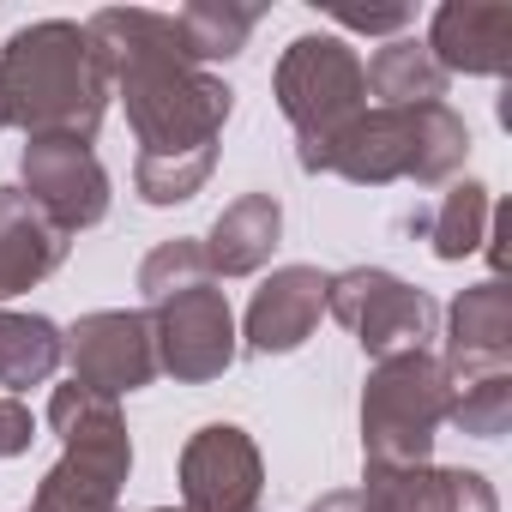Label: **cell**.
Wrapping results in <instances>:
<instances>
[{
    "label": "cell",
    "mask_w": 512,
    "mask_h": 512,
    "mask_svg": "<svg viewBox=\"0 0 512 512\" xmlns=\"http://www.w3.org/2000/svg\"><path fill=\"white\" fill-rule=\"evenodd\" d=\"M55 368H61V326L43 314L0 308V386L25 392V386L55 380Z\"/></svg>",
    "instance_id": "cell-19"
},
{
    "label": "cell",
    "mask_w": 512,
    "mask_h": 512,
    "mask_svg": "<svg viewBox=\"0 0 512 512\" xmlns=\"http://www.w3.org/2000/svg\"><path fill=\"white\" fill-rule=\"evenodd\" d=\"M61 260H67V235L19 187H0V302L37 290Z\"/></svg>",
    "instance_id": "cell-16"
},
{
    "label": "cell",
    "mask_w": 512,
    "mask_h": 512,
    "mask_svg": "<svg viewBox=\"0 0 512 512\" xmlns=\"http://www.w3.org/2000/svg\"><path fill=\"white\" fill-rule=\"evenodd\" d=\"M193 284H211V266H205V247L193 235H175V241H157L145 253V266H139V296L145 308L163 302V296H181Z\"/></svg>",
    "instance_id": "cell-23"
},
{
    "label": "cell",
    "mask_w": 512,
    "mask_h": 512,
    "mask_svg": "<svg viewBox=\"0 0 512 512\" xmlns=\"http://www.w3.org/2000/svg\"><path fill=\"white\" fill-rule=\"evenodd\" d=\"M488 217H494V199L482 181H458L440 211L428 217V241H434V260H470V253L488 241Z\"/></svg>",
    "instance_id": "cell-22"
},
{
    "label": "cell",
    "mask_w": 512,
    "mask_h": 512,
    "mask_svg": "<svg viewBox=\"0 0 512 512\" xmlns=\"http://www.w3.org/2000/svg\"><path fill=\"white\" fill-rule=\"evenodd\" d=\"M278 235H284V205L272 193H241L217 211V223L199 247H205L211 278H253L272 260Z\"/></svg>",
    "instance_id": "cell-17"
},
{
    "label": "cell",
    "mask_w": 512,
    "mask_h": 512,
    "mask_svg": "<svg viewBox=\"0 0 512 512\" xmlns=\"http://www.w3.org/2000/svg\"><path fill=\"white\" fill-rule=\"evenodd\" d=\"M85 43L109 79V97L127 103V127L139 139L133 193L145 205H187L217 169V139L235 91L187 61L175 13L103 7L91 13Z\"/></svg>",
    "instance_id": "cell-1"
},
{
    "label": "cell",
    "mask_w": 512,
    "mask_h": 512,
    "mask_svg": "<svg viewBox=\"0 0 512 512\" xmlns=\"http://www.w3.org/2000/svg\"><path fill=\"white\" fill-rule=\"evenodd\" d=\"M464 157H470L464 115H452L446 103H416V109H362L302 169L308 175H344L356 187H386V181L440 187L464 169Z\"/></svg>",
    "instance_id": "cell-3"
},
{
    "label": "cell",
    "mask_w": 512,
    "mask_h": 512,
    "mask_svg": "<svg viewBox=\"0 0 512 512\" xmlns=\"http://www.w3.org/2000/svg\"><path fill=\"white\" fill-rule=\"evenodd\" d=\"M260 25V7H217V0H199V7L175 13V31L187 43V61L211 73V61H235Z\"/></svg>",
    "instance_id": "cell-20"
},
{
    "label": "cell",
    "mask_w": 512,
    "mask_h": 512,
    "mask_svg": "<svg viewBox=\"0 0 512 512\" xmlns=\"http://www.w3.org/2000/svg\"><path fill=\"white\" fill-rule=\"evenodd\" d=\"M440 422H446V368L434 350H404L374 362L362 386V458L374 470L428 464Z\"/></svg>",
    "instance_id": "cell-5"
},
{
    "label": "cell",
    "mask_w": 512,
    "mask_h": 512,
    "mask_svg": "<svg viewBox=\"0 0 512 512\" xmlns=\"http://www.w3.org/2000/svg\"><path fill=\"white\" fill-rule=\"evenodd\" d=\"M428 55L440 73L464 79H500L512 67V7L494 0H446L428 25Z\"/></svg>",
    "instance_id": "cell-13"
},
{
    "label": "cell",
    "mask_w": 512,
    "mask_h": 512,
    "mask_svg": "<svg viewBox=\"0 0 512 512\" xmlns=\"http://www.w3.org/2000/svg\"><path fill=\"white\" fill-rule=\"evenodd\" d=\"M266 464L247 428L205 422L181 446V512H260Z\"/></svg>",
    "instance_id": "cell-11"
},
{
    "label": "cell",
    "mask_w": 512,
    "mask_h": 512,
    "mask_svg": "<svg viewBox=\"0 0 512 512\" xmlns=\"http://www.w3.org/2000/svg\"><path fill=\"white\" fill-rule=\"evenodd\" d=\"M278 109L296 127V157L308 163L314 151H326L362 109H368V79H362V55L344 37H296L272 73Z\"/></svg>",
    "instance_id": "cell-6"
},
{
    "label": "cell",
    "mask_w": 512,
    "mask_h": 512,
    "mask_svg": "<svg viewBox=\"0 0 512 512\" xmlns=\"http://www.w3.org/2000/svg\"><path fill=\"white\" fill-rule=\"evenodd\" d=\"M326 314L362 344V356L386 362V356H404V350H428L434 338V302L380 272V266H350V272H326Z\"/></svg>",
    "instance_id": "cell-7"
},
{
    "label": "cell",
    "mask_w": 512,
    "mask_h": 512,
    "mask_svg": "<svg viewBox=\"0 0 512 512\" xmlns=\"http://www.w3.org/2000/svg\"><path fill=\"white\" fill-rule=\"evenodd\" d=\"M49 428L61 434V464L37 482L31 512H121V482L133 470L121 404L73 380L55 386Z\"/></svg>",
    "instance_id": "cell-4"
},
{
    "label": "cell",
    "mask_w": 512,
    "mask_h": 512,
    "mask_svg": "<svg viewBox=\"0 0 512 512\" xmlns=\"http://www.w3.org/2000/svg\"><path fill=\"white\" fill-rule=\"evenodd\" d=\"M145 512H175V506H145Z\"/></svg>",
    "instance_id": "cell-27"
},
{
    "label": "cell",
    "mask_w": 512,
    "mask_h": 512,
    "mask_svg": "<svg viewBox=\"0 0 512 512\" xmlns=\"http://www.w3.org/2000/svg\"><path fill=\"white\" fill-rule=\"evenodd\" d=\"M326 314V272L320 266H278L247 302V350L253 356H290L314 338Z\"/></svg>",
    "instance_id": "cell-12"
},
{
    "label": "cell",
    "mask_w": 512,
    "mask_h": 512,
    "mask_svg": "<svg viewBox=\"0 0 512 512\" xmlns=\"http://www.w3.org/2000/svg\"><path fill=\"white\" fill-rule=\"evenodd\" d=\"M31 440H37V422H31V410H25L19 398H0V464H7V458H19V452H31Z\"/></svg>",
    "instance_id": "cell-24"
},
{
    "label": "cell",
    "mask_w": 512,
    "mask_h": 512,
    "mask_svg": "<svg viewBox=\"0 0 512 512\" xmlns=\"http://www.w3.org/2000/svg\"><path fill=\"white\" fill-rule=\"evenodd\" d=\"M362 79L380 97V109H416V103H440L446 97V73L428 55V43H416V37H392L386 49H374Z\"/></svg>",
    "instance_id": "cell-18"
},
{
    "label": "cell",
    "mask_w": 512,
    "mask_h": 512,
    "mask_svg": "<svg viewBox=\"0 0 512 512\" xmlns=\"http://www.w3.org/2000/svg\"><path fill=\"white\" fill-rule=\"evenodd\" d=\"M356 494L368 512H500V494L482 470H440V464H410V470L368 464Z\"/></svg>",
    "instance_id": "cell-14"
},
{
    "label": "cell",
    "mask_w": 512,
    "mask_h": 512,
    "mask_svg": "<svg viewBox=\"0 0 512 512\" xmlns=\"http://www.w3.org/2000/svg\"><path fill=\"white\" fill-rule=\"evenodd\" d=\"M0 127H7V103H0Z\"/></svg>",
    "instance_id": "cell-28"
},
{
    "label": "cell",
    "mask_w": 512,
    "mask_h": 512,
    "mask_svg": "<svg viewBox=\"0 0 512 512\" xmlns=\"http://www.w3.org/2000/svg\"><path fill=\"white\" fill-rule=\"evenodd\" d=\"M151 320V344H157V368H169L187 386H205L217 374L235 368L241 344H235V314L229 296L217 284H193L181 296H163L145 308Z\"/></svg>",
    "instance_id": "cell-8"
},
{
    "label": "cell",
    "mask_w": 512,
    "mask_h": 512,
    "mask_svg": "<svg viewBox=\"0 0 512 512\" xmlns=\"http://www.w3.org/2000/svg\"><path fill=\"white\" fill-rule=\"evenodd\" d=\"M338 25H350V31H404V25H410V7H380V13L338 7Z\"/></svg>",
    "instance_id": "cell-25"
},
{
    "label": "cell",
    "mask_w": 512,
    "mask_h": 512,
    "mask_svg": "<svg viewBox=\"0 0 512 512\" xmlns=\"http://www.w3.org/2000/svg\"><path fill=\"white\" fill-rule=\"evenodd\" d=\"M446 422L476 440H500L512 422V374H446Z\"/></svg>",
    "instance_id": "cell-21"
},
{
    "label": "cell",
    "mask_w": 512,
    "mask_h": 512,
    "mask_svg": "<svg viewBox=\"0 0 512 512\" xmlns=\"http://www.w3.org/2000/svg\"><path fill=\"white\" fill-rule=\"evenodd\" d=\"M308 512H368V506H362V494H350V488H338V494H320V500H314Z\"/></svg>",
    "instance_id": "cell-26"
},
{
    "label": "cell",
    "mask_w": 512,
    "mask_h": 512,
    "mask_svg": "<svg viewBox=\"0 0 512 512\" xmlns=\"http://www.w3.org/2000/svg\"><path fill=\"white\" fill-rule=\"evenodd\" d=\"M61 362H73V380L103 392V398H121V392H139L157 380V344H151V320L133 314V308H97V314H79L67 332H61Z\"/></svg>",
    "instance_id": "cell-9"
},
{
    "label": "cell",
    "mask_w": 512,
    "mask_h": 512,
    "mask_svg": "<svg viewBox=\"0 0 512 512\" xmlns=\"http://www.w3.org/2000/svg\"><path fill=\"white\" fill-rule=\"evenodd\" d=\"M446 374H512V296L500 278L470 284L446 308Z\"/></svg>",
    "instance_id": "cell-15"
},
{
    "label": "cell",
    "mask_w": 512,
    "mask_h": 512,
    "mask_svg": "<svg viewBox=\"0 0 512 512\" xmlns=\"http://www.w3.org/2000/svg\"><path fill=\"white\" fill-rule=\"evenodd\" d=\"M0 103L7 127H25L31 139L91 145L109 115V79L85 43V25L43 19L13 31V43L0 49Z\"/></svg>",
    "instance_id": "cell-2"
},
{
    "label": "cell",
    "mask_w": 512,
    "mask_h": 512,
    "mask_svg": "<svg viewBox=\"0 0 512 512\" xmlns=\"http://www.w3.org/2000/svg\"><path fill=\"white\" fill-rule=\"evenodd\" d=\"M19 175H25L19 193L61 235H79V229H91V223L109 217V169L79 139H31L25 157H19Z\"/></svg>",
    "instance_id": "cell-10"
}]
</instances>
